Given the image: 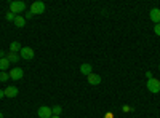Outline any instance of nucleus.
Listing matches in <instances>:
<instances>
[{"label":"nucleus","instance_id":"20","mask_svg":"<svg viewBox=\"0 0 160 118\" xmlns=\"http://www.w3.org/2000/svg\"><path fill=\"white\" fill-rule=\"evenodd\" d=\"M130 110H133V109H131V107H128V106H125V107H123V112H130Z\"/></svg>","mask_w":160,"mask_h":118},{"label":"nucleus","instance_id":"9","mask_svg":"<svg viewBox=\"0 0 160 118\" xmlns=\"http://www.w3.org/2000/svg\"><path fill=\"white\" fill-rule=\"evenodd\" d=\"M87 78H88V83H90V85H99V83H101V77H99L98 73H93V72H91Z\"/></svg>","mask_w":160,"mask_h":118},{"label":"nucleus","instance_id":"2","mask_svg":"<svg viewBox=\"0 0 160 118\" xmlns=\"http://www.w3.org/2000/svg\"><path fill=\"white\" fill-rule=\"evenodd\" d=\"M26 10V3L24 2H21V0H16V2H10V11L11 13H21V11H24Z\"/></svg>","mask_w":160,"mask_h":118},{"label":"nucleus","instance_id":"3","mask_svg":"<svg viewBox=\"0 0 160 118\" xmlns=\"http://www.w3.org/2000/svg\"><path fill=\"white\" fill-rule=\"evenodd\" d=\"M45 11V3L43 2H34L31 5V13L32 15H42Z\"/></svg>","mask_w":160,"mask_h":118},{"label":"nucleus","instance_id":"4","mask_svg":"<svg viewBox=\"0 0 160 118\" xmlns=\"http://www.w3.org/2000/svg\"><path fill=\"white\" fill-rule=\"evenodd\" d=\"M10 78L11 80H15V82H18V80H21L22 78V75H24V72H22V69L21 67H13L11 70H10Z\"/></svg>","mask_w":160,"mask_h":118},{"label":"nucleus","instance_id":"24","mask_svg":"<svg viewBox=\"0 0 160 118\" xmlns=\"http://www.w3.org/2000/svg\"><path fill=\"white\" fill-rule=\"evenodd\" d=\"M51 118H61V116H56V115H53V116H51Z\"/></svg>","mask_w":160,"mask_h":118},{"label":"nucleus","instance_id":"21","mask_svg":"<svg viewBox=\"0 0 160 118\" xmlns=\"http://www.w3.org/2000/svg\"><path fill=\"white\" fill-rule=\"evenodd\" d=\"M5 96V89H0V99H2Z\"/></svg>","mask_w":160,"mask_h":118},{"label":"nucleus","instance_id":"16","mask_svg":"<svg viewBox=\"0 0 160 118\" xmlns=\"http://www.w3.org/2000/svg\"><path fill=\"white\" fill-rule=\"evenodd\" d=\"M8 78H10V75H8L7 72H0V82H3V83H5Z\"/></svg>","mask_w":160,"mask_h":118},{"label":"nucleus","instance_id":"13","mask_svg":"<svg viewBox=\"0 0 160 118\" xmlns=\"http://www.w3.org/2000/svg\"><path fill=\"white\" fill-rule=\"evenodd\" d=\"M13 22H15V26H16V27H24V26H26V19H24V16H18L16 15V18H15V21H13Z\"/></svg>","mask_w":160,"mask_h":118},{"label":"nucleus","instance_id":"22","mask_svg":"<svg viewBox=\"0 0 160 118\" xmlns=\"http://www.w3.org/2000/svg\"><path fill=\"white\" fill-rule=\"evenodd\" d=\"M146 77H148V80H151V78H152V73H151V72H148V73H146Z\"/></svg>","mask_w":160,"mask_h":118},{"label":"nucleus","instance_id":"18","mask_svg":"<svg viewBox=\"0 0 160 118\" xmlns=\"http://www.w3.org/2000/svg\"><path fill=\"white\" fill-rule=\"evenodd\" d=\"M154 32H155V35H158V37H160V22L154 26Z\"/></svg>","mask_w":160,"mask_h":118},{"label":"nucleus","instance_id":"12","mask_svg":"<svg viewBox=\"0 0 160 118\" xmlns=\"http://www.w3.org/2000/svg\"><path fill=\"white\" fill-rule=\"evenodd\" d=\"M21 43L19 42H11L10 43V51H11V53H19V51H21Z\"/></svg>","mask_w":160,"mask_h":118},{"label":"nucleus","instance_id":"17","mask_svg":"<svg viewBox=\"0 0 160 118\" xmlns=\"http://www.w3.org/2000/svg\"><path fill=\"white\" fill-rule=\"evenodd\" d=\"M5 18H7V21H15V18H16V15H15V13H11V11H8Z\"/></svg>","mask_w":160,"mask_h":118},{"label":"nucleus","instance_id":"7","mask_svg":"<svg viewBox=\"0 0 160 118\" xmlns=\"http://www.w3.org/2000/svg\"><path fill=\"white\" fill-rule=\"evenodd\" d=\"M149 16H151V21L154 24H158L160 22V10L158 8H152L151 13H149Z\"/></svg>","mask_w":160,"mask_h":118},{"label":"nucleus","instance_id":"23","mask_svg":"<svg viewBox=\"0 0 160 118\" xmlns=\"http://www.w3.org/2000/svg\"><path fill=\"white\" fill-rule=\"evenodd\" d=\"M104 118H112V113H108V116H104Z\"/></svg>","mask_w":160,"mask_h":118},{"label":"nucleus","instance_id":"1","mask_svg":"<svg viewBox=\"0 0 160 118\" xmlns=\"http://www.w3.org/2000/svg\"><path fill=\"white\" fill-rule=\"evenodd\" d=\"M146 88H148L151 93H154V94L160 93V80H157V78H151V80H148V83H146Z\"/></svg>","mask_w":160,"mask_h":118},{"label":"nucleus","instance_id":"15","mask_svg":"<svg viewBox=\"0 0 160 118\" xmlns=\"http://www.w3.org/2000/svg\"><path fill=\"white\" fill-rule=\"evenodd\" d=\"M51 112H53V115L59 116V115H61V112H62V107H61V106H55V107L51 109Z\"/></svg>","mask_w":160,"mask_h":118},{"label":"nucleus","instance_id":"6","mask_svg":"<svg viewBox=\"0 0 160 118\" xmlns=\"http://www.w3.org/2000/svg\"><path fill=\"white\" fill-rule=\"evenodd\" d=\"M19 56H21L22 59H26V61H29V59H32V58H34V50H32V48H29V46L21 48Z\"/></svg>","mask_w":160,"mask_h":118},{"label":"nucleus","instance_id":"10","mask_svg":"<svg viewBox=\"0 0 160 118\" xmlns=\"http://www.w3.org/2000/svg\"><path fill=\"white\" fill-rule=\"evenodd\" d=\"M19 54L18 53H11V51H7V59L10 61V64H18V61H19Z\"/></svg>","mask_w":160,"mask_h":118},{"label":"nucleus","instance_id":"11","mask_svg":"<svg viewBox=\"0 0 160 118\" xmlns=\"http://www.w3.org/2000/svg\"><path fill=\"white\" fill-rule=\"evenodd\" d=\"M91 72H93L91 64H87V62H85V64H82V65H80V73H83V75H87V77H88Z\"/></svg>","mask_w":160,"mask_h":118},{"label":"nucleus","instance_id":"26","mask_svg":"<svg viewBox=\"0 0 160 118\" xmlns=\"http://www.w3.org/2000/svg\"><path fill=\"white\" fill-rule=\"evenodd\" d=\"M158 69H160V62H158Z\"/></svg>","mask_w":160,"mask_h":118},{"label":"nucleus","instance_id":"25","mask_svg":"<svg viewBox=\"0 0 160 118\" xmlns=\"http://www.w3.org/2000/svg\"><path fill=\"white\" fill-rule=\"evenodd\" d=\"M0 118H3V113L2 112H0Z\"/></svg>","mask_w":160,"mask_h":118},{"label":"nucleus","instance_id":"14","mask_svg":"<svg viewBox=\"0 0 160 118\" xmlns=\"http://www.w3.org/2000/svg\"><path fill=\"white\" fill-rule=\"evenodd\" d=\"M8 67H10V61L7 58H2L0 59V72H5Z\"/></svg>","mask_w":160,"mask_h":118},{"label":"nucleus","instance_id":"8","mask_svg":"<svg viewBox=\"0 0 160 118\" xmlns=\"http://www.w3.org/2000/svg\"><path fill=\"white\" fill-rule=\"evenodd\" d=\"M18 88L16 86H8V88H5V96L7 97H16L18 96Z\"/></svg>","mask_w":160,"mask_h":118},{"label":"nucleus","instance_id":"5","mask_svg":"<svg viewBox=\"0 0 160 118\" xmlns=\"http://www.w3.org/2000/svg\"><path fill=\"white\" fill-rule=\"evenodd\" d=\"M37 115H38L40 118H51V116H53V112H51V109H50V107L42 106V107H38Z\"/></svg>","mask_w":160,"mask_h":118},{"label":"nucleus","instance_id":"19","mask_svg":"<svg viewBox=\"0 0 160 118\" xmlns=\"http://www.w3.org/2000/svg\"><path fill=\"white\" fill-rule=\"evenodd\" d=\"M32 16H34V15L29 11V13H26V15H24V19H26V21H28V19H32Z\"/></svg>","mask_w":160,"mask_h":118}]
</instances>
